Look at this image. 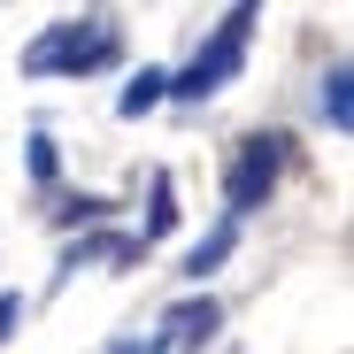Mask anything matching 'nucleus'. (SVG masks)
<instances>
[{"instance_id":"nucleus-8","label":"nucleus","mask_w":354,"mask_h":354,"mask_svg":"<svg viewBox=\"0 0 354 354\" xmlns=\"http://www.w3.org/2000/svg\"><path fill=\"white\" fill-rule=\"evenodd\" d=\"M316 115H324L331 131H346V124H354V93H346V62H331V70H324V85H316Z\"/></svg>"},{"instance_id":"nucleus-10","label":"nucleus","mask_w":354,"mask_h":354,"mask_svg":"<svg viewBox=\"0 0 354 354\" xmlns=\"http://www.w3.org/2000/svg\"><path fill=\"white\" fill-rule=\"evenodd\" d=\"M100 216H108L100 193H62V208H54V223H100Z\"/></svg>"},{"instance_id":"nucleus-13","label":"nucleus","mask_w":354,"mask_h":354,"mask_svg":"<svg viewBox=\"0 0 354 354\" xmlns=\"http://www.w3.org/2000/svg\"><path fill=\"white\" fill-rule=\"evenodd\" d=\"M16 324H24V292H0V339H16Z\"/></svg>"},{"instance_id":"nucleus-5","label":"nucleus","mask_w":354,"mask_h":354,"mask_svg":"<svg viewBox=\"0 0 354 354\" xmlns=\"http://www.w3.org/2000/svg\"><path fill=\"white\" fill-rule=\"evenodd\" d=\"M216 324H223V308L201 292V301H177V308L162 316V339H169V346H208V339H216Z\"/></svg>"},{"instance_id":"nucleus-7","label":"nucleus","mask_w":354,"mask_h":354,"mask_svg":"<svg viewBox=\"0 0 354 354\" xmlns=\"http://www.w3.org/2000/svg\"><path fill=\"white\" fill-rule=\"evenodd\" d=\"M169 100V70H139L124 93H115V115H124V124H139V115H154Z\"/></svg>"},{"instance_id":"nucleus-6","label":"nucleus","mask_w":354,"mask_h":354,"mask_svg":"<svg viewBox=\"0 0 354 354\" xmlns=\"http://www.w3.org/2000/svg\"><path fill=\"white\" fill-rule=\"evenodd\" d=\"M231 247H239V223H231V216H223V223L208 231V239H201V247H193L185 262H177V277H185V285H201V277H216V270L231 262Z\"/></svg>"},{"instance_id":"nucleus-4","label":"nucleus","mask_w":354,"mask_h":354,"mask_svg":"<svg viewBox=\"0 0 354 354\" xmlns=\"http://www.w3.org/2000/svg\"><path fill=\"white\" fill-rule=\"evenodd\" d=\"M139 254H147V239H139V231H93V239H77V247L62 254L54 285H62L70 270H93V262H139Z\"/></svg>"},{"instance_id":"nucleus-3","label":"nucleus","mask_w":354,"mask_h":354,"mask_svg":"<svg viewBox=\"0 0 354 354\" xmlns=\"http://www.w3.org/2000/svg\"><path fill=\"white\" fill-rule=\"evenodd\" d=\"M285 162H292V139H285V131H247L239 147H231V169H223V216L247 223L254 208H270Z\"/></svg>"},{"instance_id":"nucleus-12","label":"nucleus","mask_w":354,"mask_h":354,"mask_svg":"<svg viewBox=\"0 0 354 354\" xmlns=\"http://www.w3.org/2000/svg\"><path fill=\"white\" fill-rule=\"evenodd\" d=\"M108 354H169V339H162V331H147V339H115Z\"/></svg>"},{"instance_id":"nucleus-1","label":"nucleus","mask_w":354,"mask_h":354,"mask_svg":"<svg viewBox=\"0 0 354 354\" xmlns=\"http://www.w3.org/2000/svg\"><path fill=\"white\" fill-rule=\"evenodd\" d=\"M115 54H124L115 24H100V16H70V24H46V31L24 46V77H93V70L115 62Z\"/></svg>"},{"instance_id":"nucleus-11","label":"nucleus","mask_w":354,"mask_h":354,"mask_svg":"<svg viewBox=\"0 0 354 354\" xmlns=\"http://www.w3.org/2000/svg\"><path fill=\"white\" fill-rule=\"evenodd\" d=\"M31 177H39V185H54V177H62V154H54V139H46V131L31 139Z\"/></svg>"},{"instance_id":"nucleus-2","label":"nucleus","mask_w":354,"mask_h":354,"mask_svg":"<svg viewBox=\"0 0 354 354\" xmlns=\"http://www.w3.org/2000/svg\"><path fill=\"white\" fill-rule=\"evenodd\" d=\"M254 16H262V0H231V16L193 46V62L169 77V100H208V93H223L231 77L247 70V39H254Z\"/></svg>"},{"instance_id":"nucleus-9","label":"nucleus","mask_w":354,"mask_h":354,"mask_svg":"<svg viewBox=\"0 0 354 354\" xmlns=\"http://www.w3.org/2000/svg\"><path fill=\"white\" fill-rule=\"evenodd\" d=\"M162 231H177V185H169V169H154V185H147V231H139V239H162Z\"/></svg>"}]
</instances>
